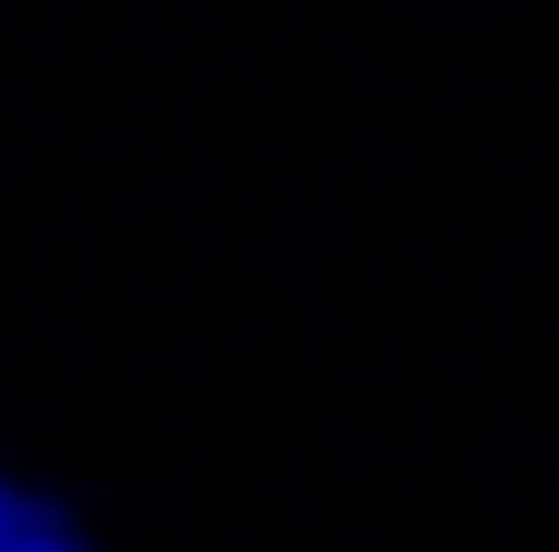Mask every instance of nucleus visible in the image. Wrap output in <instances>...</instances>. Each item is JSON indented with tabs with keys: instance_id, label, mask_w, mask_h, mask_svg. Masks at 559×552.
<instances>
[{
	"instance_id": "obj_1",
	"label": "nucleus",
	"mask_w": 559,
	"mask_h": 552,
	"mask_svg": "<svg viewBox=\"0 0 559 552\" xmlns=\"http://www.w3.org/2000/svg\"><path fill=\"white\" fill-rule=\"evenodd\" d=\"M0 552H80V538L36 488L0 481Z\"/></svg>"
}]
</instances>
